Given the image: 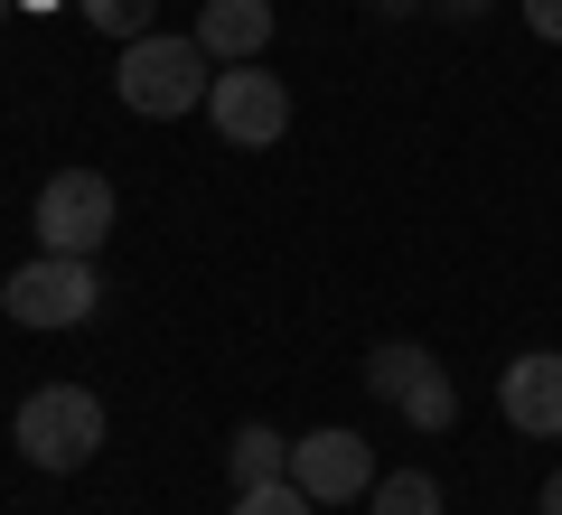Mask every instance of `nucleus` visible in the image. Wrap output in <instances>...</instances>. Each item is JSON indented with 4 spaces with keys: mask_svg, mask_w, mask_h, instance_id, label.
Wrapping results in <instances>:
<instances>
[{
    "mask_svg": "<svg viewBox=\"0 0 562 515\" xmlns=\"http://www.w3.org/2000/svg\"><path fill=\"white\" fill-rule=\"evenodd\" d=\"M206 85H216V57L198 47V29H150L113 57V94L122 113L140 122H179V113H206Z\"/></svg>",
    "mask_w": 562,
    "mask_h": 515,
    "instance_id": "f257e3e1",
    "label": "nucleus"
},
{
    "mask_svg": "<svg viewBox=\"0 0 562 515\" xmlns=\"http://www.w3.org/2000/svg\"><path fill=\"white\" fill-rule=\"evenodd\" d=\"M10 440H20V459L29 469H47V478H66V469H85V459L103 450V403H94V384H38V394H20V413H10Z\"/></svg>",
    "mask_w": 562,
    "mask_h": 515,
    "instance_id": "f03ea898",
    "label": "nucleus"
},
{
    "mask_svg": "<svg viewBox=\"0 0 562 515\" xmlns=\"http://www.w3.org/2000/svg\"><path fill=\"white\" fill-rule=\"evenodd\" d=\"M0 310L20 318V328H85L103 310V272L76 254H29L20 272L0 281Z\"/></svg>",
    "mask_w": 562,
    "mask_h": 515,
    "instance_id": "7ed1b4c3",
    "label": "nucleus"
},
{
    "mask_svg": "<svg viewBox=\"0 0 562 515\" xmlns=\"http://www.w3.org/2000/svg\"><path fill=\"white\" fill-rule=\"evenodd\" d=\"M206 122H216L225 150H272L281 132H291V85L272 76V66H216V85H206Z\"/></svg>",
    "mask_w": 562,
    "mask_h": 515,
    "instance_id": "20e7f679",
    "label": "nucleus"
},
{
    "mask_svg": "<svg viewBox=\"0 0 562 515\" xmlns=\"http://www.w3.org/2000/svg\"><path fill=\"white\" fill-rule=\"evenodd\" d=\"M29 225H38V254L94 262L103 235H113V179H103V169H57V179L38 188V206H29Z\"/></svg>",
    "mask_w": 562,
    "mask_h": 515,
    "instance_id": "39448f33",
    "label": "nucleus"
},
{
    "mask_svg": "<svg viewBox=\"0 0 562 515\" xmlns=\"http://www.w3.org/2000/svg\"><path fill=\"white\" fill-rule=\"evenodd\" d=\"M291 478L310 488V506H347V496H366V488H375V450H366V432L328 422V432L291 440Z\"/></svg>",
    "mask_w": 562,
    "mask_h": 515,
    "instance_id": "423d86ee",
    "label": "nucleus"
},
{
    "mask_svg": "<svg viewBox=\"0 0 562 515\" xmlns=\"http://www.w3.org/2000/svg\"><path fill=\"white\" fill-rule=\"evenodd\" d=\"M497 413L516 422L525 440H562V347H535L497 376Z\"/></svg>",
    "mask_w": 562,
    "mask_h": 515,
    "instance_id": "0eeeda50",
    "label": "nucleus"
},
{
    "mask_svg": "<svg viewBox=\"0 0 562 515\" xmlns=\"http://www.w3.org/2000/svg\"><path fill=\"white\" fill-rule=\"evenodd\" d=\"M198 47L216 66H254L272 47V0H198Z\"/></svg>",
    "mask_w": 562,
    "mask_h": 515,
    "instance_id": "6e6552de",
    "label": "nucleus"
},
{
    "mask_svg": "<svg viewBox=\"0 0 562 515\" xmlns=\"http://www.w3.org/2000/svg\"><path fill=\"white\" fill-rule=\"evenodd\" d=\"M431 376H441V357H431L422 337H384V347H366V394L394 403V413H403V403H413Z\"/></svg>",
    "mask_w": 562,
    "mask_h": 515,
    "instance_id": "1a4fd4ad",
    "label": "nucleus"
},
{
    "mask_svg": "<svg viewBox=\"0 0 562 515\" xmlns=\"http://www.w3.org/2000/svg\"><path fill=\"white\" fill-rule=\"evenodd\" d=\"M225 478H235V488H262V478H291V440H281L272 422H244V432L225 440Z\"/></svg>",
    "mask_w": 562,
    "mask_h": 515,
    "instance_id": "9d476101",
    "label": "nucleus"
},
{
    "mask_svg": "<svg viewBox=\"0 0 562 515\" xmlns=\"http://www.w3.org/2000/svg\"><path fill=\"white\" fill-rule=\"evenodd\" d=\"M366 515H441V478L431 469H394L366 488Z\"/></svg>",
    "mask_w": 562,
    "mask_h": 515,
    "instance_id": "9b49d317",
    "label": "nucleus"
},
{
    "mask_svg": "<svg viewBox=\"0 0 562 515\" xmlns=\"http://www.w3.org/2000/svg\"><path fill=\"white\" fill-rule=\"evenodd\" d=\"M76 10H85V20L103 29V38H122V47L160 29V0H76Z\"/></svg>",
    "mask_w": 562,
    "mask_h": 515,
    "instance_id": "f8f14e48",
    "label": "nucleus"
},
{
    "mask_svg": "<svg viewBox=\"0 0 562 515\" xmlns=\"http://www.w3.org/2000/svg\"><path fill=\"white\" fill-rule=\"evenodd\" d=\"M235 515H319L301 478H262V488H235Z\"/></svg>",
    "mask_w": 562,
    "mask_h": 515,
    "instance_id": "ddd939ff",
    "label": "nucleus"
},
{
    "mask_svg": "<svg viewBox=\"0 0 562 515\" xmlns=\"http://www.w3.org/2000/svg\"><path fill=\"white\" fill-rule=\"evenodd\" d=\"M525 29H535L543 47H562V0H525Z\"/></svg>",
    "mask_w": 562,
    "mask_h": 515,
    "instance_id": "4468645a",
    "label": "nucleus"
},
{
    "mask_svg": "<svg viewBox=\"0 0 562 515\" xmlns=\"http://www.w3.org/2000/svg\"><path fill=\"white\" fill-rule=\"evenodd\" d=\"M431 10H441V20H487L497 0H431Z\"/></svg>",
    "mask_w": 562,
    "mask_h": 515,
    "instance_id": "2eb2a0df",
    "label": "nucleus"
},
{
    "mask_svg": "<svg viewBox=\"0 0 562 515\" xmlns=\"http://www.w3.org/2000/svg\"><path fill=\"white\" fill-rule=\"evenodd\" d=\"M375 20H413V10H431V0H366Z\"/></svg>",
    "mask_w": 562,
    "mask_h": 515,
    "instance_id": "dca6fc26",
    "label": "nucleus"
},
{
    "mask_svg": "<svg viewBox=\"0 0 562 515\" xmlns=\"http://www.w3.org/2000/svg\"><path fill=\"white\" fill-rule=\"evenodd\" d=\"M535 515H562V469L543 478V496H535Z\"/></svg>",
    "mask_w": 562,
    "mask_h": 515,
    "instance_id": "f3484780",
    "label": "nucleus"
},
{
    "mask_svg": "<svg viewBox=\"0 0 562 515\" xmlns=\"http://www.w3.org/2000/svg\"><path fill=\"white\" fill-rule=\"evenodd\" d=\"M10 10H20V0H0V20H10Z\"/></svg>",
    "mask_w": 562,
    "mask_h": 515,
    "instance_id": "a211bd4d",
    "label": "nucleus"
}]
</instances>
